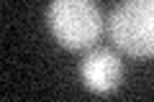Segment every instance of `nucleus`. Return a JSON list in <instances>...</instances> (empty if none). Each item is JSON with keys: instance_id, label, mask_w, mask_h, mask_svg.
Instances as JSON below:
<instances>
[{"instance_id": "obj_3", "label": "nucleus", "mask_w": 154, "mask_h": 102, "mask_svg": "<svg viewBox=\"0 0 154 102\" xmlns=\"http://www.w3.org/2000/svg\"><path fill=\"white\" fill-rule=\"evenodd\" d=\"M80 77L85 87L95 95H108L121 84L123 66L110 48H93L80 64Z\"/></svg>"}, {"instance_id": "obj_2", "label": "nucleus", "mask_w": 154, "mask_h": 102, "mask_svg": "<svg viewBox=\"0 0 154 102\" xmlns=\"http://www.w3.org/2000/svg\"><path fill=\"white\" fill-rule=\"evenodd\" d=\"M110 41L136 59L154 56V0H123L110 13Z\"/></svg>"}, {"instance_id": "obj_1", "label": "nucleus", "mask_w": 154, "mask_h": 102, "mask_svg": "<svg viewBox=\"0 0 154 102\" xmlns=\"http://www.w3.org/2000/svg\"><path fill=\"white\" fill-rule=\"evenodd\" d=\"M46 23L51 36L69 51L93 46L103 31L95 0H51L46 8Z\"/></svg>"}]
</instances>
